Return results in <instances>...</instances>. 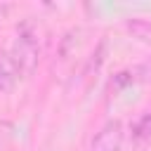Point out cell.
<instances>
[{"instance_id":"cell-2","label":"cell","mask_w":151,"mask_h":151,"mask_svg":"<svg viewBox=\"0 0 151 151\" xmlns=\"http://www.w3.org/2000/svg\"><path fill=\"white\" fill-rule=\"evenodd\" d=\"M123 139H125V127L118 118H111L106 120L99 132L92 137V144H90V151H120L123 146Z\"/></svg>"},{"instance_id":"cell-5","label":"cell","mask_w":151,"mask_h":151,"mask_svg":"<svg viewBox=\"0 0 151 151\" xmlns=\"http://www.w3.org/2000/svg\"><path fill=\"white\" fill-rule=\"evenodd\" d=\"M127 31L142 42H151V21L149 19H127Z\"/></svg>"},{"instance_id":"cell-1","label":"cell","mask_w":151,"mask_h":151,"mask_svg":"<svg viewBox=\"0 0 151 151\" xmlns=\"http://www.w3.org/2000/svg\"><path fill=\"white\" fill-rule=\"evenodd\" d=\"M40 52H42V42H40L38 28L31 21H24L17 28V35H14V42H12V50H9V57L14 59L21 78H28L38 68Z\"/></svg>"},{"instance_id":"cell-4","label":"cell","mask_w":151,"mask_h":151,"mask_svg":"<svg viewBox=\"0 0 151 151\" xmlns=\"http://www.w3.org/2000/svg\"><path fill=\"white\" fill-rule=\"evenodd\" d=\"M132 142L134 144H149L151 142V109H146L132 125Z\"/></svg>"},{"instance_id":"cell-3","label":"cell","mask_w":151,"mask_h":151,"mask_svg":"<svg viewBox=\"0 0 151 151\" xmlns=\"http://www.w3.org/2000/svg\"><path fill=\"white\" fill-rule=\"evenodd\" d=\"M19 78H21V73H19L14 59L9 57V52H0V92L14 90Z\"/></svg>"}]
</instances>
